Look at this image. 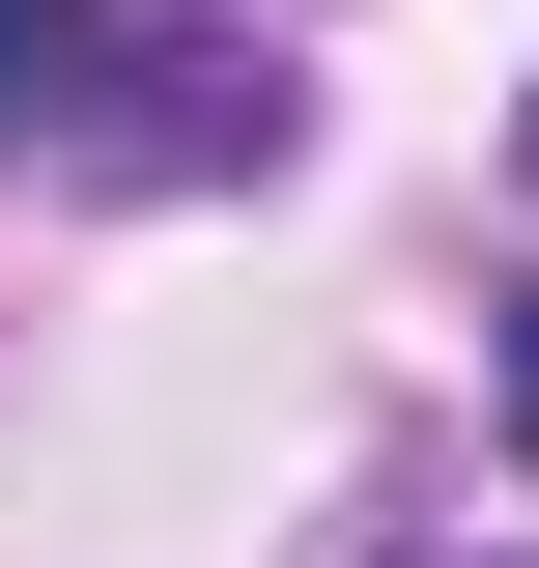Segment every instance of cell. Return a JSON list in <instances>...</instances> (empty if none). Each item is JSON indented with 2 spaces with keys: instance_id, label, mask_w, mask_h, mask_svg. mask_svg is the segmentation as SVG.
I'll return each instance as SVG.
<instances>
[{
  "instance_id": "6da1fadb",
  "label": "cell",
  "mask_w": 539,
  "mask_h": 568,
  "mask_svg": "<svg viewBox=\"0 0 539 568\" xmlns=\"http://www.w3.org/2000/svg\"><path fill=\"white\" fill-rule=\"evenodd\" d=\"M85 58H114V29H85V0H0V142L58 114V85H85Z\"/></svg>"
},
{
  "instance_id": "7a4b0ae2",
  "label": "cell",
  "mask_w": 539,
  "mask_h": 568,
  "mask_svg": "<svg viewBox=\"0 0 539 568\" xmlns=\"http://www.w3.org/2000/svg\"><path fill=\"white\" fill-rule=\"evenodd\" d=\"M511 426H539V313H511Z\"/></svg>"
}]
</instances>
